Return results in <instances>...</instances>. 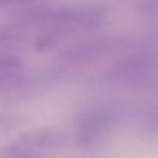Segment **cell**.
Returning a JSON list of instances; mask_svg holds the SVG:
<instances>
[{
	"label": "cell",
	"mask_w": 158,
	"mask_h": 158,
	"mask_svg": "<svg viewBox=\"0 0 158 158\" xmlns=\"http://www.w3.org/2000/svg\"><path fill=\"white\" fill-rule=\"evenodd\" d=\"M24 21L43 26L46 27V32L60 38L66 32L99 27L106 21V10L100 7H51L29 12Z\"/></svg>",
	"instance_id": "obj_1"
},
{
	"label": "cell",
	"mask_w": 158,
	"mask_h": 158,
	"mask_svg": "<svg viewBox=\"0 0 158 158\" xmlns=\"http://www.w3.org/2000/svg\"><path fill=\"white\" fill-rule=\"evenodd\" d=\"M158 73V56L153 51H138L123 58L110 70V78L124 85H139Z\"/></svg>",
	"instance_id": "obj_2"
},
{
	"label": "cell",
	"mask_w": 158,
	"mask_h": 158,
	"mask_svg": "<svg viewBox=\"0 0 158 158\" xmlns=\"http://www.w3.org/2000/svg\"><path fill=\"white\" fill-rule=\"evenodd\" d=\"M114 121H116V116L107 107H95V109L87 110L77 124L78 141L85 144H94L100 141L112 129Z\"/></svg>",
	"instance_id": "obj_3"
},
{
	"label": "cell",
	"mask_w": 158,
	"mask_h": 158,
	"mask_svg": "<svg viewBox=\"0 0 158 158\" xmlns=\"http://www.w3.org/2000/svg\"><path fill=\"white\" fill-rule=\"evenodd\" d=\"M117 46V39L112 38H97V39H87L78 44L72 46L65 51L63 61L66 65H82V63H90L94 60L102 58L104 55L114 49Z\"/></svg>",
	"instance_id": "obj_4"
},
{
	"label": "cell",
	"mask_w": 158,
	"mask_h": 158,
	"mask_svg": "<svg viewBox=\"0 0 158 158\" xmlns=\"http://www.w3.org/2000/svg\"><path fill=\"white\" fill-rule=\"evenodd\" d=\"M24 87V73L19 68L0 70V95L14 94Z\"/></svg>",
	"instance_id": "obj_5"
},
{
	"label": "cell",
	"mask_w": 158,
	"mask_h": 158,
	"mask_svg": "<svg viewBox=\"0 0 158 158\" xmlns=\"http://www.w3.org/2000/svg\"><path fill=\"white\" fill-rule=\"evenodd\" d=\"M26 38V32L21 26H0V51L19 46Z\"/></svg>",
	"instance_id": "obj_6"
},
{
	"label": "cell",
	"mask_w": 158,
	"mask_h": 158,
	"mask_svg": "<svg viewBox=\"0 0 158 158\" xmlns=\"http://www.w3.org/2000/svg\"><path fill=\"white\" fill-rule=\"evenodd\" d=\"M27 0H0V7H12V5H21Z\"/></svg>",
	"instance_id": "obj_7"
},
{
	"label": "cell",
	"mask_w": 158,
	"mask_h": 158,
	"mask_svg": "<svg viewBox=\"0 0 158 158\" xmlns=\"http://www.w3.org/2000/svg\"><path fill=\"white\" fill-rule=\"evenodd\" d=\"M150 121H151V123H153L155 126L158 127V107H156V109L153 110V114H151V116H150Z\"/></svg>",
	"instance_id": "obj_8"
}]
</instances>
